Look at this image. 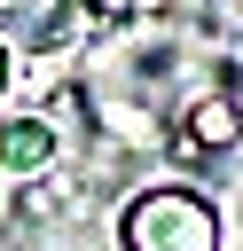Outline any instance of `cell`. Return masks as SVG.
Returning <instances> with one entry per match:
<instances>
[{"label":"cell","mask_w":243,"mask_h":251,"mask_svg":"<svg viewBox=\"0 0 243 251\" xmlns=\"http://www.w3.org/2000/svg\"><path fill=\"white\" fill-rule=\"evenodd\" d=\"M118 243L125 251H219V204L188 180L172 188H141L118 212Z\"/></svg>","instance_id":"cell-1"},{"label":"cell","mask_w":243,"mask_h":251,"mask_svg":"<svg viewBox=\"0 0 243 251\" xmlns=\"http://www.w3.org/2000/svg\"><path fill=\"white\" fill-rule=\"evenodd\" d=\"M0 94H8V39H0Z\"/></svg>","instance_id":"cell-4"},{"label":"cell","mask_w":243,"mask_h":251,"mask_svg":"<svg viewBox=\"0 0 243 251\" xmlns=\"http://www.w3.org/2000/svg\"><path fill=\"white\" fill-rule=\"evenodd\" d=\"M47 157H55V126L47 118H8L0 126V165L8 173H39Z\"/></svg>","instance_id":"cell-3"},{"label":"cell","mask_w":243,"mask_h":251,"mask_svg":"<svg viewBox=\"0 0 243 251\" xmlns=\"http://www.w3.org/2000/svg\"><path fill=\"white\" fill-rule=\"evenodd\" d=\"M243 141V102L235 94H196L188 110H180V133H172V149L188 157V165H204V157H227Z\"/></svg>","instance_id":"cell-2"}]
</instances>
